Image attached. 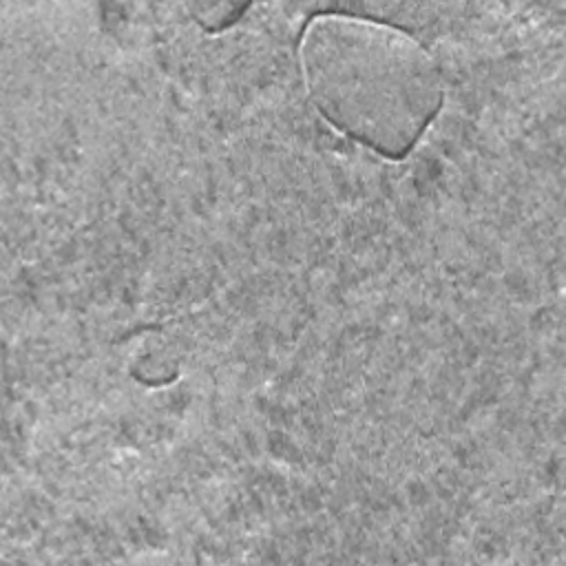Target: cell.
I'll return each instance as SVG.
<instances>
[{
  "label": "cell",
  "mask_w": 566,
  "mask_h": 566,
  "mask_svg": "<svg viewBox=\"0 0 566 566\" xmlns=\"http://www.w3.org/2000/svg\"><path fill=\"white\" fill-rule=\"evenodd\" d=\"M298 64L318 115L376 155L405 159L444 104L438 62L407 31L347 13L303 29Z\"/></svg>",
  "instance_id": "obj_1"
}]
</instances>
